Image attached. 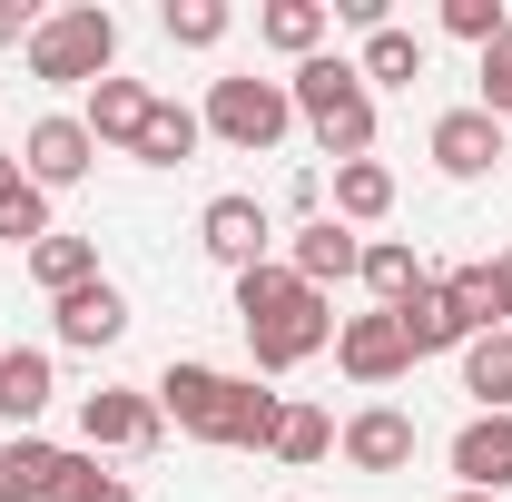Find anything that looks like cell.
Returning a JSON list of instances; mask_svg holds the SVG:
<instances>
[{"label": "cell", "instance_id": "6da1fadb", "mask_svg": "<svg viewBox=\"0 0 512 502\" xmlns=\"http://www.w3.org/2000/svg\"><path fill=\"white\" fill-rule=\"evenodd\" d=\"M148 394H158V414L178 434L217 443V453H266L276 443V414H286V394H266L256 375H217V365H168Z\"/></svg>", "mask_w": 512, "mask_h": 502}, {"label": "cell", "instance_id": "7a4b0ae2", "mask_svg": "<svg viewBox=\"0 0 512 502\" xmlns=\"http://www.w3.org/2000/svg\"><path fill=\"white\" fill-rule=\"evenodd\" d=\"M237 325H247V355L266 375H286V365H306V355L335 345V306H325L296 266H276V256L237 276Z\"/></svg>", "mask_w": 512, "mask_h": 502}, {"label": "cell", "instance_id": "3957f363", "mask_svg": "<svg viewBox=\"0 0 512 502\" xmlns=\"http://www.w3.org/2000/svg\"><path fill=\"white\" fill-rule=\"evenodd\" d=\"M286 99H296V119L316 128V148L345 168V158H375V89H365V69L355 60H296L286 79Z\"/></svg>", "mask_w": 512, "mask_h": 502}, {"label": "cell", "instance_id": "277c9868", "mask_svg": "<svg viewBox=\"0 0 512 502\" xmlns=\"http://www.w3.org/2000/svg\"><path fill=\"white\" fill-rule=\"evenodd\" d=\"M109 69H119V20H109L99 0L50 10V20L30 30V79H50V89H99Z\"/></svg>", "mask_w": 512, "mask_h": 502}, {"label": "cell", "instance_id": "5b68a950", "mask_svg": "<svg viewBox=\"0 0 512 502\" xmlns=\"http://www.w3.org/2000/svg\"><path fill=\"white\" fill-rule=\"evenodd\" d=\"M286 128H296L286 79H256V69H237V79H217V89H207V138H227V148H247V158H266Z\"/></svg>", "mask_w": 512, "mask_h": 502}, {"label": "cell", "instance_id": "8992f818", "mask_svg": "<svg viewBox=\"0 0 512 502\" xmlns=\"http://www.w3.org/2000/svg\"><path fill=\"white\" fill-rule=\"evenodd\" d=\"M158 394H138V384H99V394H79V434L89 453H148L158 443Z\"/></svg>", "mask_w": 512, "mask_h": 502}, {"label": "cell", "instance_id": "52a82bcc", "mask_svg": "<svg viewBox=\"0 0 512 502\" xmlns=\"http://www.w3.org/2000/svg\"><path fill=\"white\" fill-rule=\"evenodd\" d=\"M335 365L365 384V394H384V384L414 375V345H404V325L375 306V315H345V325H335Z\"/></svg>", "mask_w": 512, "mask_h": 502}, {"label": "cell", "instance_id": "ba28073f", "mask_svg": "<svg viewBox=\"0 0 512 502\" xmlns=\"http://www.w3.org/2000/svg\"><path fill=\"white\" fill-rule=\"evenodd\" d=\"M414 414H404V404H365V414H345V424H335V453H345V463H355V473H404V463H414Z\"/></svg>", "mask_w": 512, "mask_h": 502}, {"label": "cell", "instance_id": "9c48e42d", "mask_svg": "<svg viewBox=\"0 0 512 502\" xmlns=\"http://www.w3.org/2000/svg\"><path fill=\"white\" fill-rule=\"evenodd\" d=\"M266 237H276V217H266L256 197H207V217H197V247L217 256L227 276H247V266H266Z\"/></svg>", "mask_w": 512, "mask_h": 502}, {"label": "cell", "instance_id": "30bf717a", "mask_svg": "<svg viewBox=\"0 0 512 502\" xmlns=\"http://www.w3.org/2000/svg\"><path fill=\"white\" fill-rule=\"evenodd\" d=\"M89 158H99V138L79 119H30V138H20V178L30 188H79Z\"/></svg>", "mask_w": 512, "mask_h": 502}, {"label": "cell", "instance_id": "8fae6325", "mask_svg": "<svg viewBox=\"0 0 512 502\" xmlns=\"http://www.w3.org/2000/svg\"><path fill=\"white\" fill-rule=\"evenodd\" d=\"M384 315L404 325L414 365H424V355H453V345H473V325H463V306H453V286H444V276H424V286H414L404 306H384Z\"/></svg>", "mask_w": 512, "mask_h": 502}, {"label": "cell", "instance_id": "7c38bea8", "mask_svg": "<svg viewBox=\"0 0 512 502\" xmlns=\"http://www.w3.org/2000/svg\"><path fill=\"white\" fill-rule=\"evenodd\" d=\"M453 483L463 493H512V414H473L463 434H453Z\"/></svg>", "mask_w": 512, "mask_h": 502}, {"label": "cell", "instance_id": "4fadbf2b", "mask_svg": "<svg viewBox=\"0 0 512 502\" xmlns=\"http://www.w3.org/2000/svg\"><path fill=\"white\" fill-rule=\"evenodd\" d=\"M286 266L325 296V286H345V276L365 266V237H355L345 217H306V227H296V247H286Z\"/></svg>", "mask_w": 512, "mask_h": 502}, {"label": "cell", "instance_id": "5bb4252c", "mask_svg": "<svg viewBox=\"0 0 512 502\" xmlns=\"http://www.w3.org/2000/svg\"><path fill=\"white\" fill-rule=\"evenodd\" d=\"M148 109H158V89H148V79H119V69H109V79L89 89V109H79V128H89L99 148H138V128H148Z\"/></svg>", "mask_w": 512, "mask_h": 502}, {"label": "cell", "instance_id": "9a60e30c", "mask_svg": "<svg viewBox=\"0 0 512 502\" xmlns=\"http://www.w3.org/2000/svg\"><path fill=\"white\" fill-rule=\"evenodd\" d=\"M424 148H434V168H444V178H483V168L503 158V119H483V109H444Z\"/></svg>", "mask_w": 512, "mask_h": 502}, {"label": "cell", "instance_id": "2e32d148", "mask_svg": "<svg viewBox=\"0 0 512 502\" xmlns=\"http://www.w3.org/2000/svg\"><path fill=\"white\" fill-rule=\"evenodd\" d=\"M50 325H60V345H79V355H99V345H119L128 335V296L99 276V286H79V296H60L50 306Z\"/></svg>", "mask_w": 512, "mask_h": 502}, {"label": "cell", "instance_id": "e0dca14e", "mask_svg": "<svg viewBox=\"0 0 512 502\" xmlns=\"http://www.w3.org/2000/svg\"><path fill=\"white\" fill-rule=\"evenodd\" d=\"M50 394H60V375H50V355H40V345H10V355H0V424H20V434H30V424L50 414Z\"/></svg>", "mask_w": 512, "mask_h": 502}, {"label": "cell", "instance_id": "ac0fdd59", "mask_svg": "<svg viewBox=\"0 0 512 502\" xmlns=\"http://www.w3.org/2000/svg\"><path fill=\"white\" fill-rule=\"evenodd\" d=\"M0 502H60V443H40V434L0 443Z\"/></svg>", "mask_w": 512, "mask_h": 502}, {"label": "cell", "instance_id": "d6986e66", "mask_svg": "<svg viewBox=\"0 0 512 502\" xmlns=\"http://www.w3.org/2000/svg\"><path fill=\"white\" fill-rule=\"evenodd\" d=\"M30 276L50 286V306H60V296H79V286H99V237H69V227H50V237L30 247Z\"/></svg>", "mask_w": 512, "mask_h": 502}, {"label": "cell", "instance_id": "ffe728a7", "mask_svg": "<svg viewBox=\"0 0 512 502\" xmlns=\"http://www.w3.org/2000/svg\"><path fill=\"white\" fill-rule=\"evenodd\" d=\"M325 20H335L325 0H266V10H256V40L286 50V60H316V50H325Z\"/></svg>", "mask_w": 512, "mask_h": 502}, {"label": "cell", "instance_id": "44dd1931", "mask_svg": "<svg viewBox=\"0 0 512 502\" xmlns=\"http://www.w3.org/2000/svg\"><path fill=\"white\" fill-rule=\"evenodd\" d=\"M197 138H207V119H197V109H178V99H158L128 158H148V168H188V158H197Z\"/></svg>", "mask_w": 512, "mask_h": 502}, {"label": "cell", "instance_id": "7402d4cb", "mask_svg": "<svg viewBox=\"0 0 512 502\" xmlns=\"http://www.w3.org/2000/svg\"><path fill=\"white\" fill-rule=\"evenodd\" d=\"M384 207H394V168H384V158H345V168H335V217H345V227H375Z\"/></svg>", "mask_w": 512, "mask_h": 502}, {"label": "cell", "instance_id": "603a6c76", "mask_svg": "<svg viewBox=\"0 0 512 502\" xmlns=\"http://www.w3.org/2000/svg\"><path fill=\"white\" fill-rule=\"evenodd\" d=\"M355 69H365V89H414V79H424V40L384 20V30H365V60Z\"/></svg>", "mask_w": 512, "mask_h": 502}, {"label": "cell", "instance_id": "cb8c5ba5", "mask_svg": "<svg viewBox=\"0 0 512 502\" xmlns=\"http://www.w3.org/2000/svg\"><path fill=\"white\" fill-rule=\"evenodd\" d=\"M266 453H276V463H296V473H306V463H325V453H335V414H325V404H286Z\"/></svg>", "mask_w": 512, "mask_h": 502}, {"label": "cell", "instance_id": "d4e9b609", "mask_svg": "<svg viewBox=\"0 0 512 502\" xmlns=\"http://www.w3.org/2000/svg\"><path fill=\"white\" fill-rule=\"evenodd\" d=\"M463 394H473L483 414H512V345L503 335H473V345H463Z\"/></svg>", "mask_w": 512, "mask_h": 502}, {"label": "cell", "instance_id": "484cf974", "mask_svg": "<svg viewBox=\"0 0 512 502\" xmlns=\"http://www.w3.org/2000/svg\"><path fill=\"white\" fill-rule=\"evenodd\" d=\"M355 276L375 286V306H404V296L424 286V256L404 247V237H375V247H365V266H355Z\"/></svg>", "mask_w": 512, "mask_h": 502}, {"label": "cell", "instance_id": "4316f807", "mask_svg": "<svg viewBox=\"0 0 512 502\" xmlns=\"http://www.w3.org/2000/svg\"><path fill=\"white\" fill-rule=\"evenodd\" d=\"M227 20H237L227 0H168V10H158V30H168L178 50H217V40H227Z\"/></svg>", "mask_w": 512, "mask_h": 502}, {"label": "cell", "instance_id": "83f0119b", "mask_svg": "<svg viewBox=\"0 0 512 502\" xmlns=\"http://www.w3.org/2000/svg\"><path fill=\"white\" fill-rule=\"evenodd\" d=\"M40 237H50V188H30V178H20V188L0 197V247H40Z\"/></svg>", "mask_w": 512, "mask_h": 502}, {"label": "cell", "instance_id": "f1b7e54d", "mask_svg": "<svg viewBox=\"0 0 512 502\" xmlns=\"http://www.w3.org/2000/svg\"><path fill=\"white\" fill-rule=\"evenodd\" d=\"M60 502H138L119 473H99V453H60Z\"/></svg>", "mask_w": 512, "mask_h": 502}, {"label": "cell", "instance_id": "f546056e", "mask_svg": "<svg viewBox=\"0 0 512 502\" xmlns=\"http://www.w3.org/2000/svg\"><path fill=\"white\" fill-rule=\"evenodd\" d=\"M444 30L473 40V50H493V40L512 30V10H503V0H444Z\"/></svg>", "mask_w": 512, "mask_h": 502}, {"label": "cell", "instance_id": "4dcf8cb0", "mask_svg": "<svg viewBox=\"0 0 512 502\" xmlns=\"http://www.w3.org/2000/svg\"><path fill=\"white\" fill-rule=\"evenodd\" d=\"M473 109L512 128V30H503V40H493V50H483V99H473Z\"/></svg>", "mask_w": 512, "mask_h": 502}, {"label": "cell", "instance_id": "1f68e13d", "mask_svg": "<svg viewBox=\"0 0 512 502\" xmlns=\"http://www.w3.org/2000/svg\"><path fill=\"white\" fill-rule=\"evenodd\" d=\"M30 30H40V10L30 0H0V50H30Z\"/></svg>", "mask_w": 512, "mask_h": 502}, {"label": "cell", "instance_id": "d6a6232c", "mask_svg": "<svg viewBox=\"0 0 512 502\" xmlns=\"http://www.w3.org/2000/svg\"><path fill=\"white\" fill-rule=\"evenodd\" d=\"M493 286H503V325H512V247L493 256Z\"/></svg>", "mask_w": 512, "mask_h": 502}, {"label": "cell", "instance_id": "836d02e7", "mask_svg": "<svg viewBox=\"0 0 512 502\" xmlns=\"http://www.w3.org/2000/svg\"><path fill=\"white\" fill-rule=\"evenodd\" d=\"M20 188V148H0V197Z\"/></svg>", "mask_w": 512, "mask_h": 502}, {"label": "cell", "instance_id": "e575fe53", "mask_svg": "<svg viewBox=\"0 0 512 502\" xmlns=\"http://www.w3.org/2000/svg\"><path fill=\"white\" fill-rule=\"evenodd\" d=\"M453 502H493V493H453Z\"/></svg>", "mask_w": 512, "mask_h": 502}, {"label": "cell", "instance_id": "d590c367", "mask_svg": "<svg viewBox=\"0 0 512 502\" xmlns=\"http://www.w3.org/2000/svg\"><path fill=\"white\" fill-rule=\"evenodd\" d=\"M503 158H512V128H503Z\"/></svg>", "mask_w": 512, "mask_h": 502}, {"label": "cell", "instance_id": "8d00e7d4", "mask_svg": "<svg viewBox=\"0 0 512 502\" xmlns=\"http://www.w3.org/2000/svg\"><path fill=\"white\" fill-rule=\"evenodd\" d=\"M503 345H512V325H503Z\"/></svg>", "mask_w": 512, "mask_h": 502}]
</instances>
